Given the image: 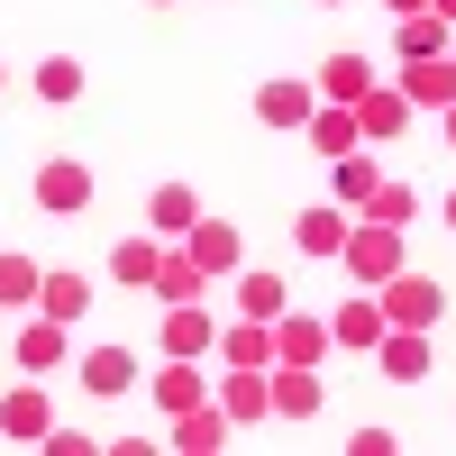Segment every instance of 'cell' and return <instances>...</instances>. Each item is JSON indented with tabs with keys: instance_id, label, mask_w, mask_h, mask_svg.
Here are the masks:
<instances>
[{
	"instance_id": "1",
	"label": "cell",
	"mask_w": 456,
	"mask_h": 456,
	"mask_svg": "<svg viewBox=\"0 0 456 456\" xmlns=\"http://www.w3.org/2000/svg\"><path fill=\"white\" fill-rule=\"evenodd\" d=\"M374 301H384V329H438L447 320V292L429 274H411V265H402L393 283H374Z\"/></svg>"
},
{
	"instance_id": "2",
	"label": "cell",
	"mask_w": 456,
	"mask_h": 456,
	"mask_svg": "<svg viewBox=\"0 0 456 456\" xmlns=\"http://www.w3.org/2000/svg\"><path fill=\"white\" fill-rule=\"evenodd\" d=\"M338 265H347V274L374 292V283H393L402 274V228H374V219H356L347 228V247H338Z\"/></svg>"
},
{
	"instance_id": "3",
	"label": "cell",
	"mask_w": 456,
	"mask_h": 456,
	"mask_svg": "<svg viewBox=\"0 0 456 456\" xmlns=\"http://www.w3.org/2000/svg\"><path fill=\"white\" fill-rule=\"evenodd\" d=\"M92 192H101V183H92L83 156H46V165H37V210H46V219H83Z\"/></svg>"
},
{
	"instance_id": "4",
	"label": "cell",
	"mask_w": 456,
	"mask_h": 456,
	"mask_svg": "<svg viewBox=\"0 0 456 456\" xmlns=\"http://www.w3.org/2000/svg\"><path fill=\"white\" fill-rule=\"evenodd\" d=\"M183 256H192V265H201L210 283H228V274L247 265V238H238L228 219H192V238H183Z\"/></svg>"
},
{
	"instance_id": "5",
	"label": "cell",
	"mask_w": 456,
	"mask_h": 456,
	"mask_svg": "<svg viewBox=\"0 0 456 456\" xmlns=\"http://www.w3.org/2000/svg\"><path fill=\"white\" fill-rule=\"evenodd\" d=\"M301 137H311V156H356V146H365V128H356V110H338V101H320L311 110V119H301Z\"/></svg>"
},
{
	"instance_id": "6",
	"label": "cell",
	"mask_w": 456,
	"mask_h": 456,
	"mask_svg": "<svg viewBox=\"0 0 456 456\" xmlns=\"http://www.w3.org/2000/svg\"><path fill=\"white\" fill-rule=\"evenodd\" d=\"M219 411H228V429H256L265 411H274V393H265V365H228V384H219Z\"/></svg>"
},
{
	"instance_id": "7",
	"label": "cell",
	"mask_w": 456,
	"mask_h": 456,
	"mask_svg": "<svg viewBox=\"0 0 456 456\" xmlns=\"http://www.w3.org/2000/svg\"><path fill=\"white\" fill-rule=\"evenodd\" d=\"M219 347V320L201 301H165V356H210Z\"/></svg>"
},
{
	"instance_id": "8",
	"label": "cell",
	"mask_w": 456,
	"mask_h": 456,
	"mask_svg": "<svg viewBox=\"0 0 456 456\" xmlns=\"http://www.w3.org/2000/svg\"><path fill=\"white\" fill-rule=\"evenodd\" d=\"M320 356H329V320L283 311V320H274V365H320Z\"/></svg>"
},
{
	"instance_id": "9",
	"label": "cell",
	"mask_w": 456,
	"mask_h": 456,
	"mask_svg": "<svg viewBox=\"0 0 456 456\" xmlns=\"http://www.w3.org/2000/svg\"><path fill=\"white\" fill-rule=\"evenodd\" d=\"M374 338H384V301H374V292H356V301L329 311V347H365L374 356Z\"/></svg>"
},
{
	"instance_id": "10",
	"label": "cell",
	"mask_w": 456,
	"mask_h": 456,
	"mask_svg": "<svg viewBox=\"0 0 456 456\" xmlns=\"http://www.w3.org/2000/svg\"><path fill=\"white\" fill-rule=\"evenodd\" d=\"M265 393H274V420H311L320 411V374L311 365H265Z\"/></svg>"
},
{
	"instance_id": "11",
	"label": "cell",
	"mask_w": 456,
	"mask_h": 456,
	"mask_svg": "<svg viewBox=\"0 0 456 456\" xmlns=\"http://www.w3.org/2000/svg\"><path fill=\"white\" fill-rule=\"evenodd\" d=\"M374 365H384L393 384H420L429 374V329H384L374 338Z\"/></svg>"
},
{
	"instance_id": "12",
	"label": "cell",
	"mask_w": 456,
	"mask_h": 456,
	"mask_svg": "<svg viewBox=\"0 0 456 456\" xmlns=\"http://www.w3.org/2000/svg\"><path fill=\"white\" fill-rule=\"evenodd\" d=\"M311 110H320V92H311V83H292V73H274V83L256 92V119H265V128H301Z\"/></svg>"
},
{
	"instance_id": "13",
	"label": "cell",
	"mask_w": 456,
	"mask_h": 456,
	"mask_svg": "<svg viewBox=\"0 0 456 456\" xmlns=\"http://www.w3.org/2000/svg\"><path fill=\"white\" fill-rule=\"evenodd\" d=\"M55 429V411H46V393H37V384H10V393H0V438H46Z\"/></svg>"
},
{
	"instance_id": "14",
	"label": "cell",
	"mask_w": 456,
	"mask_h": 456,
	"mask_svg": "<svg viewBox=\"0 0 456 456\" xmlns=\"http://www.w3.org/2000/svg\"><path fill=\"white\" fill-rule=\"evenodd\" d=\"M174 447H183V456L228 447V411H219V393H210V402H192V411H174Z\"/></svg>"
},
{
	"instance_id": "15",
	"label": "cell",
	"mask_w": 456,
	"mask_h": 456,
	"mask_svg": "<svg viewBox=\"0 0 456 456\" xmlns=\"http://www.w3.org/2000/svg\"><path fill=\"white\" fill-rule=\"evenodd\" d=\"M393 92H402L411 110H447V101H456V64H447V55H429V64H402V83H393Z\"/></svg>"
},
{
	"instance_id": "16",
	"label": "cell",
	"mask_w": 456,
	"mask_h": 456,
	"mask_svg": "<svg viewBox=\"0 0 456 456\" xmlns=\"http://www.w3.org/2000/svg\"><path fill=\"white\" fill-rule=\"evenodd\" d=\"M146 219H156V238H192L201 192H192V183H156V192H146Z\"/></svg>"
},
{
	"instance_id": "17",
	"label": "cell",
	"mask_w": 456,
	"mask_h": 456,
	"mask_svg": "<svg viewBox=\"0 0 456 456\" xmlns=\"http://www.w3.org/2000/svg\"><path fill=\"white\" fill-rule=\"evenodd\" d=\"M347 228H356L347 210L320 201V210H301V219H292V247H301V256H338V247H347Z\"/></svg>"
},
{
	"instance_id": "18",
	"label": "cell",
	"mask_w": 456,
	"mask_h": 456,
	"mask_svg": "<svg viewBox=\"0 0 456 456\" xmlns=\"http://www.w3.org/2000/svg\"><path fill=\"white\" fill-rule=\"evenodd\" d=\"M411 119H420V110H411V101H402L393 83H374V92L356 101V128H365V146H374V137H402Z\"/></svg>"
},
{
	"instance_id": "19",
	"label": "cell",
	"mask_w": 456,
	"mask_h": 456,
	"mask_svg": "<svg viewBox=\"0 0 456 456\" xmlns=\"http://www.w3.org/2000/svg\"><path fill=\"white\" fill-rule=\"evenodd\" d=\"M64 356H73V329L37 311V320L19 329V365H28V374H46V365H64Z\"/></svg>"
},
{
	"instance_id": "20",
	"label": "cell",
	"mask_w": 456,
	"mask_h": 456,
	"mask_svg": "<svg viewBox=\"0 0 456 456\" xmlns=\"http://www.w3.org/2000/svg\"><path fill=\"white\" fill-rule=\"evenodd\" d=\"M311 92H320V101H338V110H356V101L374 92V64H365V55H329Z\"/></svg>"
},
{
	"instance_id": "21",
	"label": "cell",
	"mask_w": 456,
	"mask_h": 456,
	"mask_svg": "<svg viewBox=\"0 0 456 456\" xmlns=\"http://www.w3.org/2000/svg\"><path fill=\"white\" fill-rule=\"evenodd\" d=\"M447 37H456V28H447L438 10H420V19H393V55H402V64H429V55H447Z\"/></svg>"
},
{
	"instance_id": "22",
	"label": "cell",
	"mask_w": 456,
	"mask_h": 456,
	"mask_svg": "<svg viewBox=\"0 0 456 456\" xmlns=\"http://www.w3.org/2000/svg\"><path fill=\"white\" fill-rule=\"evenodd\" d=\"M37 311H46V320H64V329H73V320H83V311H92V283H83V274H73V265H55V274H46V283H37Z\"/></svg>"
},
{
	"instance_id": "23",
	"label": "cell",
	"mask_w": 456,
	"mask_h": 456,
	"mask_svg": "<svg viewBox=\"0 0 456 456\" xmlns=\"http://www.w3.org/2000/svg\"><path fill=\"white\" fill-rule=\"evenodd\" d=\"M192 402H210V384L192 374V356H165V365H156V411L174 420V411H192Z\"/></svg>"
},
{
	"instance_id": "24",
	"label": "cell",
	"mask_w": 456,
	"mask_h": 456,
	"mask_svg": "<svg viewBox=\"0 0 456 456\" xmlns=\"http://www.w3.org/2000/svg\"><path fill=\"white\" fill-rule=\"evenodd\" d=\"M156 265H165V238H128L119 256H110V283H128V292H156Z\"/></svg>"
},
{
	"instance_id": "25",
	"label": "cell",
	"mask_w": 456,
	"mask_h": 456,
	"mask_svg": "<svg viewBox=\"0 0 456 456\" xmlns=\"http://www.w3.org/2000/svg\"><path fill=\"white\" fill-rule=\"evenodd\" d=\"M283 311H292L283 274H238V320H283Z\"/></svg>"
},
{
	"instance_id": "26",
	"label": "cell",
	"mask_w": 456,
	"mask_h": 456,
	"mask_svg": "<svg viewBox=\"0 0 456 456\" xmlns=\"http://www.w3.org/2000/svg\"><path fill=\"white\" fill-rule=\"evenodd\" d=\"M128 384H137V356H128V347H92V356H83V393L110 402V393H128Z\"/></svg>"
},
{
	"instance_id": "27",
	"label": "cell",
	"mask_w": 456,
	"mask_h": 456,
	"mask_svg": "<svg viewBox=\"0 0 456 456\" xmlns=\"http://www.w3.org/2000/svg\"><path fill=\"white\" fill-rule=\"evenodd\" d=\"M37 283H46V265H37V256H19V247H0V311H28V301H37Z\"/></svg>"
},
{
	"instance_id": "28",
	"label": "cell",
	"mask_w": 456,
	"mask_h": 456,
	"mask_svg": "<svg viewBox=\"0 0 456 456\" xmlns=\"http://www.w3.org/2000/svg\"><path fill=\"white\" fill-rule=\"evenodd\" d=\"M219 356H228V365H274V320H238V329H219Z\"/></svg>"
},
{
	"instance_id": "29",
	"label": "cell",
	"mask_w": 456,
	"mask_h": 456,
	"mask_svg": "<svg viewBox=\"0 0 456 456\" xmlns=\"http://www.w3.org/2000/svg\"><path fill=\"white\" fill-rule=\"evenodd\" d=\"M201 292H210V274H201L183 247H165V265H156V301H201Z\"/></svg>"
},
{
	"instance_id": "30",
	"label": "cell",
	"mask_w": 456,
	"mask_h": 456,
	"mask_svg": "<svg viewBox=\"0 0 456 456\" xmlns=\"http://www.w3.org/2000/svg\"><path fill=\"white\" fill-rule=\"evenodd\" d=\"M374 183H384V174H374V156H338V210H365Z\"/></svg>"
},
{
	"instance_id": "31",
	"label": "cell",
	"mask_w": 456,
	"mask_h": 456,
	"mask_svg": "<svg viewBox=\"0 0 456 456\" xmlns=\"http://www.w3.org/2000/svg\"><path fill=\"white\" fill-rule=\"evenodd\" d=\"M411 210H420V192H411V183H374V201H365V219H374V228H402Z\"/></svg>"
},
{
	"instance_id": "32",
	"label": "cell",
	"mask_w": 456,
	"mask_h": 456,
	"mask_svg": "<svg viewBox=\"0 0 456 456\" xmlns=\"http://www.w3.org/2000/svg\"><path fill=\"white\" fill-rule=\"evenodd\" d=\"M37 92H46V101H83V64H73V55H46V64H37Z\"/></svg>"
},
{
	"instance_id": "33",
	"label": "cell",
	"mask_w": 456,
	"mask_h": 456,
	"mask_svg": "<svg viewBox=\"0 0 456 456\" xmlns=\"http://www.w3.org/2000/svg\"><path fill=\"white\" fill-rule=\"evenodd\" d=\"M393 447H402L393 429H356V438H347V456H393Z\"/></svg>"
},
{
	"instance_id": "34",
	"label": "cell",
	"mask_w": 456,
	"mask_h": 456,
	"mask_svg": "<svg viewBox=\"0 0 456 456\" xmlns=\"http://www.w3.org/2000/svg\"><path fill=\"white\" fill-rule=\"evenodd\" d=\"M384 10H393V19H420V10H429V0H384Z\"/></svg>"
},
{
	"instance_id": "35",
	"label": "cell",
	"mask_w": 456,
	"mask_h": 456,
	"mask_svg": "<svg viewBox=\"0 0 456 456\" xmlns=\"http://www.w3.org/2000/svg\"><path fill=\"white\" fill-rule=\"evenodd\" d=\"M429 10H438V19H447V28H456V0H429Z\"/></svg>"
},
{
	"instance_id": "36",
	"label": "cell",
	"mask_w": 456,
	"mask_h": 456,
	"mask_svg": "<svg viewBox=\"0 0 456 456\" xmlns=\"http://www.w3.org/2000/svg\"><path fill=\"white\" fill-rule=\"evenodd\" d=\"M438 119H447V137H456V101H447V110H438Z\"/></svg>"
},
{
	"instance_id": "37",
	"label": "cell",
	"mask_w": 456,
	"mask_h": 456,
	"mask_svg": "<svg viewBox=\"0 0 456 456\" xmlns=\"http://www.w3.org/2000/svg\"><path fill=\"white\" fill-rule=\"evenodd\" d=\"M447 228H456V192H447Z\"/></svg>"
},
{
	"instance_id": "38",
	"label": "cell",
	"mask_w": 456,
	"mask_h": 456,
	"mask_svg": "<svg viewBox=\"0 0 456 456\" xmlns=\"http://www.w3.org/2000/svg\"><path fill=\"white\" fill-rule=\"evenodd\" d=\"M447 64H456V37H447Z\"/></svg>"
},
{
	"instance_id": "39",
	"label": "cell",
	"mask_w": 456,
	"mask_h": 456,
	"mask_svg": "<svg viewBox=\"0 0 456 456\" xmlns=\"http://www.w3.org/2000/svg\"><path fill=\"white\" fill-rule=\"evenodd\" d=\"M0 83H10V64H0Z\"/></svg>"
}]
</instances>
